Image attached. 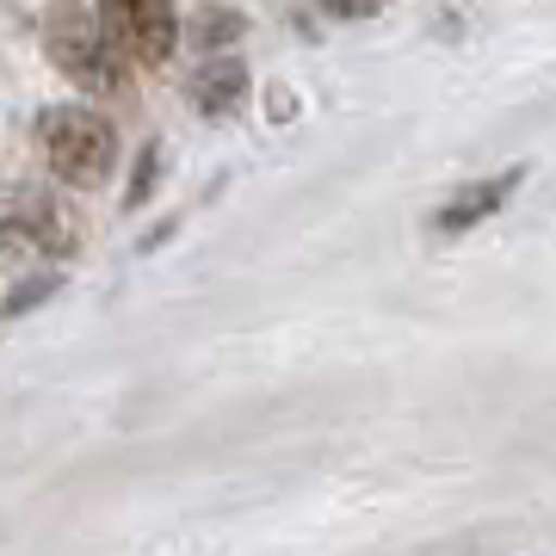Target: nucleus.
I'll return each instance as SVG.
<instances>
[{
  "instance_id": "obj_1",
  "label": "nucleus",
  "mask_w": 556,
  "mask_h": 556,
  "mask_svg": "<svg viewBox=\"0 0 556 556\" xmlns=\"http://www.w3.org/2000/svg\"><path fill=\"white\" fill-rule=\"evenodd\" d=\"M38 142H43V161H50V174H56L62 186H100V179L112 174V155H118L112 124H105L100 112H87V105H56V112H43Z\"/></svg>"
},
{
  "instance_id": "obj_2",
  "label": "nucleus",
  "mask_w": 556,
  "mask_h": 556,
  "mask_svg": "<svg viewBox=\"0 0 556 556\" xmlns=\"http://www.w3.org/2000/svg\"><path fill=\"white\" fill-rule=\"evenodd\" d=\"M0 248H13V254H75L80 223L62 211L56 192L13 186V192H0Z\"/></svg>"
},
{
  "instance_id": "obj_3",
  "label": "nucleus",
  "mask_w": 556,
  "mask_h": 556,
  "mask_svg": "<svg viewBox=\"0 0 556 556\" xmlns=\"http://www.w3.org/2000/svg\"><path fill=\"white\" fill-rule=\"evenodd\" d=\"M100 31L124 62L161 68L179 43V20L174 0H100Z\"/></svg>"
},
{
  "instance_id": "obj_4",
  "label": "nucleus",
  "mask_w": 556,
  "mask_h": 556,
  "mask_svg": "<svg viewBox=\"0 0 556 556\" xmlns=\"http://www.w3.org/2000/svg\"><path fill=\"white\" fill-rule=\"evenodd\" d=\"M56 62L93 93H112V87L124 93V56L105 43V31H87V25L56 31Z\"/></svg>"
},
{
  "instance_id": "obj_5",
  "label": "nucleus",
  "mask_w": 556,
  "mask_h": 556,
  "mask_svg": "<svg viewBox=\"0 0 556 556\" xmlns=\"http://www.w3.org/2000/svg\"><path fill=\"white\" fill-rule=\"evenodd\" d=\"M519 167L514 174H495V179H482V186H464V192H457V199H445L433 211V236H464V229H477V223H489L501 211V204L514 199L519 192Z\"/></svg>"
},
{
  "instance_id": "obj_6",
  "label": "nucleus",
  "mask_w": 556,
  "mask_h": 556,
  "mask_svg": "<svg viewBox=\"0 0 556 556\" xmlns=\"http://www.w3.org/2000/svg\"><path fill=\"white\" fill-rule=\"evenodd\" d=\"M241 100H248V68L236 56L204 62L199 75H192V105H199L204 118H236Z\"/></svg>"
},
{
  "instance_id": "obj_7",
  "label": "nucleus",
  "mask_w": 556,
  "mask_h": 556,
  "mask_svg": "<svg viewBox=\"0 0 556 556\" xmlns=\"http://www.w3.org/2000/svg\"><path fill=\"white\" fill-rule=\"evenodd\" d=\"M321 13H334V20H365V13H378V0H316Z\"/></svg>"
},
{
  "instance_id": "obj_8",
  "label": "nucleus",
  "mask_w": 556,
  "mask_h": 556,
  "mask_svg": "<svg viewBox=\"0 0 556 556\" xmlns=\"http://www.w3.org/2000/svg\"><path fill=\"white\" fill-rule=\"evenodd\" d=\"M50 291H56V278H38V285H25V291H20L13 303H7V309H25V303H43Z\"/></svg>"
}]
</instances>
